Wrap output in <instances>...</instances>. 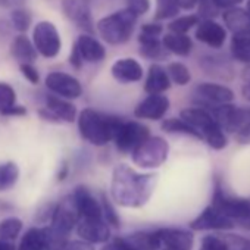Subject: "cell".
<instances>
[{"instance_id":"cell-21","label":"cell","mask_w":250,"mask_h":250,"mask_svg":"<svg viewBox=\"0 0 250 250\" xmlns=\"http://www.w3.org/2000/svg\"><path fill=\"white\" fill-rule=\"evenodd\" d=\"M162 246L171 250H191L194 237L191 231L183 228H161L156 229Z\"/></svg>"},{"instance_id":"cell-45","label":"cell","mask_w":250,"mask_h":250,"mask_svg":"<svg viewBox=\"0 0 250 250\" xmlns=\"http://www.w3.org/2000/svg\"><path fill=\"white\" fill-rule=\"evenodd\" d=\"M241 78H243V85H241V93L244 96L246 100L250 102V65H247L241 74Z\"/></svg>"},{"instance_id":"cell-39","label":"cell","mask_w":250,"mask_h":250,"mask_svg":"<svg viewBox=\"0 0 250 250\" xmlns=\"http://www.w3.org/2000/svg\"><path fill=\"white\" fill-rule=\"evenodd\" d=\"M199 24V17L197 15H186V17H180L177 20H174L168 28L171 33H180V34H187L193 27H196Z\"/></svg>"},{"instance_id":"cell-42","label":"cell","mask_w":250,"mask_h":250,"mask_svg":"<svg viewBox=\"0 0 250 250\" xmlns=\"http://www.w3.org/2000/svg\"><path fill=\"white\" fill-rule=\"evenodd\" d=\"M199 250H228L224 238H219L216 235H206L202 240Z\"/></svg>"},{"instance_id":"cell-44","label":"cell","mask_w":250,"mask_h":250,"mask_svg":"<svg viewBox=\"0 0 250 250\" xmlns=\"http://www.w3.org/2000/svg\"><path fill=\"white\" fill-rule=\"evenodd\" d=\"M20 68H21L22 75H24V77L31 83V84H37V83H39L40 77H39L37 69L33 66V63H21V65H20Z\"/></svg>"},{"instance_id":"cell-38","label":"cell","mask_w":250,"mask_h":250,"mask_svg":"<svg viewBox=\"0 0 250 250\" xmlns=\"http://www.w3.org/2000/svg\"><path fill=\"white\" fill-rule=\"evenodd\" d=\"M33 22V17L31 14L27 11V9H21V8H15L11 14V25L20 31V33H24L30 28Z\"/></svg>"},{"instance_id":"cell-29","label":"cell","mask_w":250,"mask_h":250,"mask_svg":"<svg viewBox=\"0 0 250 250\" xmlns=\"http://www.w3.org/2000/svg\"><path fill=\"white\" fill-rule=\"evenodd\" d=\"M11 52L20 63H33L37 59V50L34 47V43H31L25 36H18L14 39Z\"/></svg>"},{"instance_id":"cell-22","label":"cell","mask_w":250,"mask_h":250,"mask_svg":"<svg viewBox=\"0 0 250 250\" xmlns=\"http://www.w3.org/2000/svg\"><path fill=\"white\" fill-rule=\"evenodd\" d=\"M110 72L113 78L119 83H137L143 78V68L142 65L131 58L118 59L112 68Z\"/></svg>"},{"instance_id":"cell-33","label":"cell","mask_w":250,"mask_h":250,"mask_svg":"<svg viewBox=\"0 0 250 250\" xmlns=\"http://www.w3.org/2000/svg\"><path fill=\"white\" fill-rule=\"evenodd\" d=\"M162 130L169 134H181V136H188L193 139L199 140L197 133L190 124H187L183 118H169L162 122Z\"/></svg>"},{"instance_id":"cell-53","label":"cell","mask_w":250,"mask_h":250,"mask_svg":"<svg viewBox=\"0 0 250 250\" xmlns=\"http://www.w3.org/2000/svg\"><path fill=\"white\" fill-rule=\"evenodd\" d=\"M11 33V24L5 20H0V39H5Z\"/></svg>"},{"instance_id":"cell-58","label":"cell","mask_w":250,"mask_h":250,"mask_svg":"<svg viewBox=\"0 0 250 250\" xmlns=\"http://www.w3.org/2000/svg\"><path fill=\"white\" fill-rule=\"evenodd\" d=\"M165 250H171V249H165Z\"/></svg>"},{"instance_id":"cell-9","label":"cell","mask_w":250,"mask_h":250,"mask_svg":"<svg viewBox=\"0 0 250 250\" xmlns=\"http://www.w3.org/2000/svg\"><path fill=\"white\" fill-rule=\"evenodd\" d=\"M150 136L146 125L137 121H122L115 133L113 142L119 152L131 153L145 139Z\"/></svg>"},{"instance_id":"cell-51","label":"cell","mask_w":250,"mask_h":250,"mask_svg":"<svg viewBox=\"0 0 250 250\" xmlns=\"http://www.w3.org/2000/svg\"><path fill=\"white\" fill-rule=\"evenodd\" d=\"M25 0H0V8L5 9H15L24 5Z\"/></svg>"},{"instance_id":"cell-27","label":"cell","mask_w":250,"mask_h":250,"mask_svg":"<svg viewBox=\"0 0 250 250\" xmlns=\"http://www.w3.org/2000/svg\"><path fill=\"white\" fill-rule=\"evenodd\" d=\"M27 110L22 106H17V93L15 90L6 84L0 83V113L6 116L24 115Z\"/></svg>"},{"instance_id":"cell-20","label":"cell","mask_w":250,"mask_h":250,"mask_svg":"<svg viewBox=\"0 0 250 250\" xmlns=\"http://www.w3.org/2000/svg\"><path fill=\"white\" fill-rule=\"evenodd\" d=\"M196 39L209 47L221 49L227 40V31L213 20H203L202 22L197 24Z\"/></svg>"},{"instance_id":"cell-46","label":"cell","mask_w":250,"mask_h":250,"mask_svg":"<svg viewBox=\"0 0 250 250\" xmlns=\"http://www.w3.org/2000/svg\"><path fill=\"white\" fill-rule=\"evenodd\" d=\"M164 28L161 24H145L142 27V34H146V36H152V37H159L162 34Z\"/></svg>"},{"instance_id":"cell-28","label":"cell","mask_w":250,"mask_h":250,"mask_svg":"<svg viewBox=\"0 0 250 250\" xmlns=\"http://www.w3.org/2000/svg\"><path fill=\"white\" fill-rule=\"evenodd\" d=\"M162 44L169 53L178 56H188L193 49L191 39L187 34H180V33H168L162 39Z\"/></svg>"},{"instance_id":"cell-48","label":"cell","mask_w":250,"mask_h":250,"mask_svg":"<svg viewBox=\"0 0 250 250\" xmlns=\"http://www.w3.org/2000/svg\"><path fill=\"white\" fill-rule=\"evenodd\" d=\"M213 5L221 11V9H229V8H234L237 5H240L244 0H212Z\"/></svg>"},{"instance_id":"cell-17","label":"cell","mask_w":250,"mask_h":250,"mask_svg":"<svg viewBox=\"0 0 250 250\" xmlns=\"http://www.w3.org/2000/svg\"><path fill=\"white\" fill-rule=\"evenodd\" d=\"M235 224L227 218L225 215H222L218 209H215L212 205H209L208 208H205V210L191 221L190 228L196 229V231H205V229H231L234 228Z\"/></svg>"},{"instance_id":"cell-41","label":"cell","mask_w":250,"mask_h":250,"mask_svg":"<svg viewBox=\"0 0 250 250\" xmlns=\"http://www.w3.org/2000/svg\"><path fill=\"white\" fill-rule=\"evenodd\" d=\"M228 250H250V240L235 234H227L224 237Z\"/></svg>"},{"instance_id":"cell-40","label":"cell","mask_w":250,"mask_h":250,"mask_svg":"<svg viewBox=\"0 0 250 250\" xmlns=\"http://www.w3.org/2000/svg\"><path fill=\"white\" fill-rule=\"evenodd\" d=\"M100 205H102V210H103V218L107 222V225H110L113 228H119V225H121L119 216H118L115 208L112 206V203L109 202V199L104 194H102V203Z\"/></svg>"},{"instance_id":"cell-43","label":"cell","mask_w":250,"mask_h":250,"mask_svg":"<svg viewBox=\"0 0 250 250\" xmlns=\"http://www.w3.org/2000/svg\"><path fill=\"white\" fill-rule=\"evenodd\" d=\"M125 2H127V9L137 17L145 15L150 9V0H125Z\"/></svg>"},{"instance_id":"cell-23","label":"cell","mask_w":250,"mask_h":250,"mask_svg":"<svg viewBox=\"0 0 250 250\" xmlns=\"http://www.w3.org/2000/svg\"><path fill=\"white\" fill-rule=\"evenodd\" d=\"M81 59L84 62L88 63H96V62H102L106 56V50L102 46L100 42H97L94 37L88 36V34H83L78 37L77 43H75Z\"/></svg>"},{"instance_id":"cell-30","label":"cell","mask_w":250,"mask_h":250,"mask_svg":"<svg viewBox=\"0 0 250 250\" xmlns=\"http://www.w3.org/2000/svg\"><path fill=\"white\" fill-rule=\"evenodd\" d=\"M49 249V240H47V229L46 228H30L20 246L18 250H47Z\"/></svg>"},{"instance_id":"cell-25","label":"cell","mask_w":250,"mask_h":250,"mask_svg":"<svg viewBox=\"0 0 250 250\" xmlns=\"http://www.w3.org/2000/svg\"><path fill=\"white\" fill-rule=\"evenodd\" d=\"M224 22L232 34L250 31V14L241 8H229L224 14Z\"/></svg>"},{"instance_id":"cell-15","label":"cell","mask_w":250,"mask_h":250,"mask_svg":"<svg viewBox=\"0 0 250 250\" xmlns=\"http://www.w3.org/2000/svg\"><path fill=\"white\" fill-rule=\"evenodd\" d=\"M74 205L78 210L80 219H103V210L100 202L91 194V191L84 187L78 186L72 193Z\"/></svg>"},{"instance_id":"cell-3","label":"cell","mask_w":250,"mask_h":250,"mask_svg":"<svg viewBox=\"0 0 250 250\" xmlns=\"http://www.w3.org/2000/svg\"><path fill=\"white\" fill-rule=\"evenodd\" d=\"M206 109L221 128L232 136L240 145H250V107H240L231 103L203 107Z\"/></svg>"},{"instance_id":"cell-37","label":"cell","mask_w":250,"mask_h":250,"mask_svg":"<svg viewBox=\"0 0 250 250\" xmlns=\"http://www.w3.org/2000/svg\"><path fill=\"white\" fill-rule=\"evenodd\" d=\"M180 12V6L175 0H156V20H169L177 17Z\"/></svg>"},{"instance_id":"cell-5","label":"cell","mask_w":250,"mask_h":250,"mask_svg":"<svg viewBox=\"0 0 250 250\" xmlns=\"http://www.w3.org/2000/svg\"><path fill=\"white\" fill-rule=\"evenodd\" d=\"M137 18L139 17L136 14L125 8L109 17L102 18L97 22L96 28L99 34L103 37V40L107 42L109 44H122L131 37L136 28Z\"/></svg>"},{"instance_id":"cell-36","label":"cell","mask_w":250,"mask_h":250,"mask_svg":"<svg viewBox=\"0 0 250 250\" xmlns=\"http://www.w3.org/2000/svg\"><path fill=\"white\" fill-rule=\"evenodd\" d=\"M167 72H168L171 81H174L178 85H186L191 80V74H190L188 68L184 63H181V62H172V63H169Z\"/></svg>"},{"instance_id":"cell-13","label":"cell","mask_w":250,"mask_h":250,"mask_svg":"<svg viewBox=\"0 0 250 250\" xmlns=\"http://www.w3.org/2000/svg\"><path fill=\"white\" fill-rule=\"evenodd\" d=\"M46 87L56 96L63 99H77L83 93L80 81L65 72H50L46 77Z\"/></svg>"},{"instance_id":"cell-6","label":"cell","mask_w":250,"mask_h":250,"mask_svg":"<svg viewBox=\"0 0 250 250\" xmlns=\"http://www.w3.org/2000/svg\"><path fill=\"white\" fill-rule=\"evenodd\" d=\"M215 209H218L222 215L229 218L235 225H244L250 222V200L247 199H240L235 196H229L221 181L216 178L215 180V187H213V196H212V203Z\"/></svg>"},{"instance_id":"cell-12","label":"cell","mask_w":250,"mask_h":250,"mask_svg":"<svg viewBox=\"0 0 250 250\" xmlns=\"http://www.w3.org/2000/svg\"><path fill=\"white\" fill-rule=\"evenodd\" d=\"M40 116L46 121L53 122H72L77 116V109L72 103L65 100L61 96H46L44 107L40 110Z\"/></svg>"},{"instance_id":"cell-1","label":"cell","mask_w":250,"mask_h":250,"mask_svg":"<svg viewBox=\"0 0 250 250\" xmlns=\"http://www.w3.org/2000/svg\"><path fill=\"white\" fill-rule=\"evenodd\" d=\"M156 181V174H139L128 165H118L112 174V199L124 208H142L150 200Z\"/></svg>"},{"instance_id":"cell-14","label":"cell","mask_w":250,"mask_h":250,"mask_svg":"<svg viewBox=\"0 0 250 250\" xmlns=\"http://www.w3.org/2000/svg\"><path fill=\"white\" fill-rule=\"evenodd\" d=\"M62 11L69 21L84 31L91 33L94 30L90 0H62Z\"/></svg>"},{"instance_id":"cell-31","label":"cell","mask_w":250,"mask_h":250,"mask_svg":"<svg viewBox=\"0 0 250 250\" xmlns=\"http://www.w3.org/2000/svg\"><path fill=\"white\" fill-rule=\"evenodd\" d=\"M137 250H159L162 241L158 235V231H139L125 238Z\"/></svg>"},{"instance_id":"cell-54","label":"cell","mask_w":250,"mask_h":250,"mask_svg":"<svg viewBox=\"0 0 250 250\" xmlns=\"http://www.w3.org/2000/svg\"><path fill=\"white\" fill-rule=\"evenodd\" d=\"M68 171H69V168H68V164H66V162H63V164H62V168L59 169L58 180H59V181H63V180L66 178V175H68Z\"/></svg>"},{"instance_id":"cell-11","label":"cell","mask_w":250,"mask_h":250,"mask_svg":"<svg viewBox=\"0 0 250 250\" xmlns=\"http://www.w3.org/2000/svg\"><path fill=\"white\" fill-rule=\"evenodd\" d=\"M234 93L225 85L215 83H202L194 88V103L199 107H209L224 103H231Z\"/></svg>"},{"instance_id":"cell-32","label":"cell","mask_w":250,"mask_h":250,"mask_svg":"<svg viewBox=\"0 0 250 250\" xmlns=\"http://www.w3.org/2000/svg\"><path fill=\"white\" fill-rule=\"evenodd\" d=\"M229 50H231V56L235 61L250 65V31L241 34H232Z\"/></svg>"},{"instance_id":"cell-34","label":"cell","mask_w":250,"mask_h":250,"mask_svg":"<svg viewBox=\"0 0 250 250\" xmlns=\"http://www.w3.org/2000/svg\"><path fill=\"white\" fill-rule=\"evenodd\" d=\"M20 178V168L15 162L0 164V191L12 188Z\"/></svg>"},{"instance_id":"cell-47","label":"cell","mask_w":250,"mask_h":250,"mask_svg":"<svg viewBox=\"0 0 250 250\" xmlns=\"http://www.w3.org/2000/svg\"><path fill=\"white\" fill-rule=\"evenodd\" d=\"M90 243H81V241H65V244L61 247V250H91L88 246Z\"/></svg>"},{"instance_id":"cell-8","label":"cell","mask_w":250,"mask_h":250,"mask_svg":"<svg viewBox=\"0 0 250 250\" xmlns=\"http://www.w3.org/2000/svg\"><path fill=\"white\" fill-rule=\"evenodd\" d=\"M50 219H52L50 227H49L50 231L62 238H66L80 221L78 210H77L71 196L63 199L61 203H58L53 208Z\"/></svg>"},{"instance_id":"cell-10","label":"cell","mask_w":250,"mask_h":250,"mask_svg":"<svg viewBox=\"0 0 250 250\" xmlns=\"http://www.w3.org/2000/svg\"><path fill=\"white\" fill-rule=\"evenodd\" d=\"M33 43L36 50L44 58H55L61 50V37L56 27L49 21H42L33 31Z\"/></svg>"},{"instance_id":"cell-26","label":"cell","mask_w":250,"mask_h":250,"mask_svg":"<svg viewBox=\"0 0 250 250\" xmlns=\"http://www.w3.org/2000/svg\"><path fill=\"white\" fill-rule=\"evenodd\" d=\"M140 43V55L150 61H164L168 58L169 52L164 47L159 37H152L146 34H140L139 37Z\"/></svg>"},{"instance_id":"cell-50","label":"cell","mask_w":250,"mask_h":250,"mask_svg":"<svg viewBox=\"0 0 250 250\" xmlns=\"http://www.w3.org/2000/svg\"><path fill=\"white\" fill-rule=\"evenodd\" d=\"M113 246L116 247V250H137L136 247H133L125 238H121V237H116L113 240Z\"/></svg>"},{"instance_id":"cell-35","label":"cell","mask_w":250,"mask_h":250,"mask_svg":"<svg viewBox=\"0 0 250 250\" xmlns=\"http://www.w3.org/2000/svg\"><path fill=\"white\" fill-rule=\"evenodd\" d=\"M22 229V222L18 218H8L0 222V241L14 243Z\"/></svg>"},{"instance_id":"cell-49","label":"cell","mask_w":250,"mask_h":250,"mask_svg":"<svg viewBox=\"0 0 250 250\" xmlns=\"http://www.w3.org/2000/svg\"><path fill=\"white\" fill-rule=\"evenodd\" d=\"M69 62H71V65H72L74 68H77V69H80V68H81V65L84 63V61L81 59V55H80V52H78V49H77V46H75V44H74V47H72Z\"/></svg>"},{"instance_id":"cell-16","label":"cell","mask_w":250,"mask_h":250,"mask_svg":"<svg viewBox=\"0 0 250 250\" xmlns=\"http://www.w3.org/2000/svg\"><path fill=\"white\" fill-rule=\"evenodd\" d=\"M169 109V99L164 96V93L149 94L143 99L134 109V115L139 119H150L158 121L165 116Z\"/></svg>"},{"instance_id":"cell-18","label":"cell","mask_w":250,"mask_h":250,"mask_svg":"<svg viewBox=\"0 0 250 250\" xmlns=\"http://www.w3.org/2000/svg\"><path fill=\"white\" fill-rule=\"evenodd\" d=\"M77 232L84 241L90 244L106 243L110 238V228L104 219H83L81 218L77 224Z\"/></svg>"},{"instance_id":"cell-57","label":"cell","mask_w":250,"mask_h":250,"mask_svg":"<svg viewBox=\"0 0 250 250\" xmlns=\"http://www.w3.org/2000/svg\"><path fill=\"white\" fill-rule=\"evenodd\" d=\"M247 228H250V222H249V224H247Z\"/></svg>"},{"instance_id":"cell-19","label":"cell","mask_w":250,"mask_h":250,"mask_svg":"<svg viewBox=\"0 0 250 250\" xmlns=\"http://www.w3.org/2000/svg\"><path fill=\"white\" fill-rule=\"evenodd\" d=\"M199 63L205 74L213 78H219L224 81H231L234 78V68L231 59L225 55H205L203 58H200Z\"/></svg>"},{"instance_id":"cell-56","label":"cell","mask_w":250,"mask_h":250,"mask_svg":"<svg viewBox=\"0 0 250 250\" xmlns=\"http://www.w3.org/2000/svg\"><path fill=\"white\" fill-rule=\"evenodd\" d=\"M249 14H250V0H249V2H247V9H246Z\"/></svg>"},{"instance_id":"cell-2","label":"cell","mask_w":250,"mask_h":250,"mask_svg":"<svg viewBox=\"0 0 250 250\" xmlns=\"http://www.w3.org/2000/svg\"><path fill=\"white\" fill-rule=\"evenodd\" d=\"M122 119L112 115H104L94 109H84L78 116V128L84 140L94 146H104L113 140Z\"/></svg>"},{"instance_id":"cell-7","label":"cell","mask_w":250,"mask_h":250,"mask_svg":"<svg viewBox=\"0 0 250 250\" xmlns=\"http://www.w3.org/2000/svg\"><path fill=\"white\" fill-rule=\"evenodd\" d=\"M169 153V145L162 137L145 139L133 152V162L143 169H155L165 164Z\"/></svg>"},{"instance_id":"cell-55","label":"cell","mask_w":250,"mask_h":250,"mask_svg":"<svg viewBox=\"0 0 250 250\" xmlns=\"http://www.w3.org/2000/svg\"><path fill=\"white\" fill-rule=\"evenodd\" d=\"M103 250H116V247H115V246H113V243H112V244L106 246V247H104Z\"/></svg>"},{"instance_id":"cell-4","label":"cell","mask_w":250,"mask_h":250,"mask_svg":"<svg viewBox=\"0 0 250 250\" xmlns=\"http://www.w3.org/2000/svg\"><path fill=\"white\" fill-rule=\"evenodd\" d=\"M187 124H190L199 136V140H203L213 150H222L228 145V139L221 128V125L215 118L203 107H187L181 110V116Z\"/></svg>"},{"instance_id":"cell-24","label":"cell","mask_w":250,"mask_h":250,"mask_svg":"<svg viewBox=\"0 0 250 250\" xmlns=\"http://www.w3.org/2000/svg\"><path fill=\"white\" fill-rule=\"evenodd\" d=\"M171 88V78L167 69L158 63H153L149 68V74L145 83V90L147 94H158L164 93Z\"/></svg>"},{"instance_id":"cell-52","label":"cell","mask_w":250,"mask_h":250,"mask_svg":"<svg viewBox=\"0 0 250 250\" xmlns=\"http://www.w3.org/2000/svg\"><path fill=\"white\" fill-rule=\"evenodd\" d=\"M175 2L178 3L180 9H186V11H190L193 8H196L197 2L199 0H175Z\"/></svg>"}]
</instances>
